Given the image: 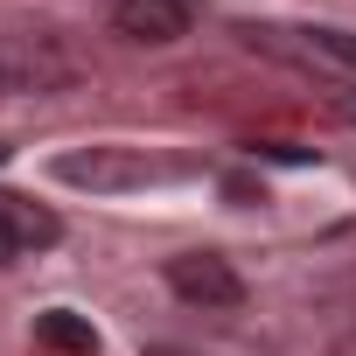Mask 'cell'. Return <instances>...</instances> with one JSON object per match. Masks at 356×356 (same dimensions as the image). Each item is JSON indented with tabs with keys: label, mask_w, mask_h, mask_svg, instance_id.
<instances>
[{
	"label": "cell",
	"mask_w": 356,
	"mask_h": 356,
	"mask_svg": "<svg viewBox=\"0 0 356 356\" xmlns=\"http://www.w3.org/2000/svg\"><path fill=\"white\" fill-rule=\"evenodd\" d=\"M168 286L182 293L189 307H238V300H245V280H238L231 259H217V252H175V259H168Z\"/></svg>",
	"instance_id": "cell-1"
},
{
	"label": "cell",
	"mask_w": 356,
	"mask_h": 356,
	"mask_svg": "<svg viewBox=\"0 0 356 356\" xmlns=\"http://www.w3.org/2000/svg\"><path fill=\"white\" fill-rule=\"evenodd\" d=\"M189 22H196V0H119V8H112V29L126 42H147V49L182 42Z\"/></svg>",
	"instance_id": "cell-2"
},
{
	"label": "cell",
	"mask_w": 356,
	"mask_h": 356,
	"mask_svg": "<svg viewBox=\"0 0 356 356\" xmlns=\"http://www.w3.org/2000/svg\"><path fill=\"white\" fill-rule=\"evenodd\" d=\"M245 35L266 49H286L293 63H328V70L356 77V35H342V29H245Z\"/></svg>",
	"instance_id": "cell-3"
},
{
	"label": "cell",
	"mask_w": 356,
	"mask_h": 356,
	"mask_svg": "<svg viewBox=\"0 0 356 356\" xmlns=\"http://www.w3.org/2000/svg\"><path fill=\"white\" fill-rule=\"evenodd\" d=\"M56 238H63V224H56L42 203L0 189V266H15L22 252H42V245H56Z\"/></svg>",
	"instance_id": "cell-4"
},
{
	"label": "cell",
	"mask_w": 356,
	"mask_h": 356,
	"mask_svg": "<svg viewBox=\"0 0 356 356\" xmlns=\"http://www.w3.org/2000/svg\"><path fill=\"white\" fill-rule=\"evenodd\" d=\"M35 342H42V349H56V356H98V328H91L84 314H70V307L35 314Z\"/></svg>",
	"instance_id": "cell-5"
},
{
	"label": "cell",
	"mask_w": 356,
	"mask_h": 356,
	"mask_svg": "<svg viewBox=\"0 0 356 356\" xmlns=\"http://www.w3.org/2000/svg\"><path fill=\"white\" fill-rule=\"evenodd\" d=\"M140 175H147V168H133V161H98V154H91V161H84V154L63 161V182H91V189H105V182H140Z\"/></svg>",
	"instance_id": "cell-6"
},
{
	"label": "cell",
	"mask_w": 356,
	"mask_h": 356,
	"mask_svg": "<svg viewBox=\"0 0 356 356\" xmlns=\"http://www.w3.org/2000/svg\"><path fill=\"white\" fill-rule=\"evenodd\" d=\"M342 112H349V119H356V98H349V105H342Z\"/></svg>",
	"instance_id": "cell-7"
}]
</instances>
